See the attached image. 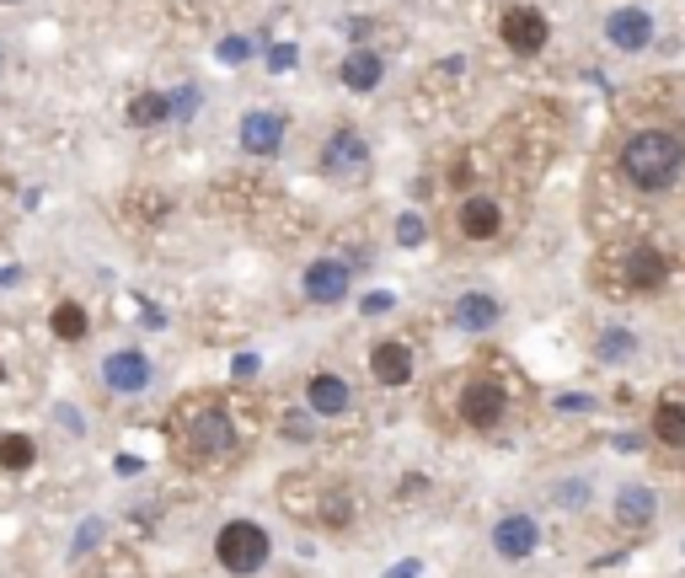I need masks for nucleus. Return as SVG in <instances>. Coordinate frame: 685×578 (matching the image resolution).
Masks as SVG:
<instances>
[{
	"instance_id": "1",
	"label": "nucleus",
	"mask_w": 685,
	"mask_h": 578,
	"mask_svg": "<svg viewBox=\"0 0 685 578\" xmlns=\"http://www.w3.org/2000/svg\"><path fill=\"white\" fill-rule=\"evenodd\" d=\"M681 166H685L681 140L664 134V129H643V134H632L627 151H621V171H627V182L643 188V193L670 188V182L681 177Z\"/></svg>"
},
{
	"instance_id": "2",
	"label": "nucleus",
	"mask_w": 685,
	"mask_h": 578,
	"mask_svg": "<svg viewBox=\"0 0 685 578\" xmlns=\"http://www.w3.org/2000/svg\"><path fill=\"white\" fill-rule=\"evenodd\" d=\"M214 557H220V568L225 574H257L263 563H268V531L263 525H252V520H231V525H220V536H214Z\"/></svg>"
},
{
	"instance_id": "3",
	"label": "nucleus",
	"mask_w": 685,
	"mask_h": 578,
	"mask_svg": "<svg viewBox=\"0 0 685 578\" xmlns=\"http://www.w3.org/2000/svg\"><path fill=\"white\" fill-rule=\"evenodd\" d=\"M188 445L199 455H225L236 445V429H231V418H225L220 402H203L199 413L188 418Z\"/></svg>"
},
{
	"instance_id": "4",
	"label": "nucleus",
	"mask_w": 685,
	"mask_h": 578,
	"mask_svg": "<svg viewBox=\"0 0 685 578\" xmlns=\"http://www.w3.org/2000/svg\"><path fill=\"white\" fill-rule=\"evenodd\" d=\"M151 359L140 354V348H119V354H108L102 359V386L108 391H119V397H140L145 386H151Z\"/></svg>"
},
{
	"instance_id": "5",
	"label": "nucleus",
	"mask_w": 685,
	"mask_h": 578,
	"mask_svg": "<svg viewBox=\"0 0 685 578\" xmlns=\"http://www.w3.org/2000/svg\"><path fill=\"white\" fill-rule=\"evenodd\" d=\"M498 33H504V43H509L515 54H541L552 27H546V16H541V11H530V5H515V11H504Z\"/></svg>"
},
{
	"instance_id": "6",
	"label": "nucleus",
	"mask_w": 685,
	"mask_h": 578,
	"mask_svg": "<svg viewBox=\"0 0 685 578\" xmlns=\"http://www.w3.org/2000/svg\"><path fill=\"white\" fill-rule=\"evenodd\" d=\"M504 413H509V397H504L498 380H472V386H466V397H461V418H466L472 429H493Z\"/></svg>"
},
{
	"instance_id": "7",
	"label": "nucleus",
	"mask_w": 685,
	"mask_h": 578,
	"mask_svg": "<svg viewBox=\"0 0 685 578\" xmlns=\"http://www.w3.org/2000/svg\"><path fill=\"white\" fill-rule=\"evenodd\" d=\"M605 33H610V43H616L621 54H638V48H648V38H653V16H648L643 5H621V11H610Z\"/></svg>"
},
{
	"instance_id": "8",
	"label": "nucleus",
	"mask_w": 685,
	"mask_h": 578,
	"mask_svg": "<svg viewBox=\"0 0 685 578\" xmlns=\"http://www.w3.org/2000/svg\"><path fill=\"white\" fill-rule=\"evenodd\" d=\"M364 162H369V151H364V140L354 134V129H343V134L327 140V151H322L327 177H360Z\"/></svg>"
},
{
	"instance_id": "9",
	"label": "nucleus",
	"mask_w": 685,
	"mask_h": 578,
	"mask_svg": "<svg viewBox=\"0 0 685 578\" xmlns=\"http://www.w3.org/2000/svg\"><path fill=\"white\" fill-rule=\"evenodd\" d=\"M279 145H284V113H268V108L246 113L242 119V151H252V156H274Z\"/></svg>"
},
{
	"instance_id": "10",
	"label": "nucleus",
	"mask_w": 685,
	"mask_h": 578,
	"mask_svg": "<svg viewBox=\"0 0 685 578\" xmlns=\"http://www.w3.org/2000/svg\"><path fill=\"white\" fill-rule=\"evenodd\" d=\"M306 294H311L317 305H338V300L349 294V268L332 263V257H317V263L306 268Z\"/></svg>"
},
{
	"instance_id": "11",
	"label": "nucleus",
	"mask_w": 685,
	"mask_h": 578,
	"mask_svg": "<svg viewBox=\"0 0 685 578\" xmlns=\"http://www.w3.org/2000/svg\"><path fill=\"white\" fill-rule=\"evenodd\" d=\"M369 370H375L380 386H407V380H412V354H407L402 343H375Z\"/></svg>"
},
{
	"instance_id": "12",
	"label": "nucleus",
	"mask_w": 685,
	"mask_h": 578,
	"mask_svg": "<svg viewBox=\"0 0 685 578\" xmlns=\"http://www.w3.org/2000/svg\"><path fill=\"white\" fill-rule=\"evenodd\" d=\"M493 546H498L504 557H530V552H535V520H530V514H509V520H498Z\"/></svg>"
},
{
	"instance_id": "13",
	"label": "nucleus",
	"mask_w": 685,
	"mask_h": 578,
	"mask_svg": "<svg viewBox=\"0 0 685 578\" xmlns=\"http://www.w3.org/2000/svg\"><path fill=\"white\" fill-rule=\"evenodd\" d=\"M627 279H632V289H643V294L664 289V279H670L664 252H659V247H638V252H632V263H627Z\"/></svg>"
},
{
	"instance_id": "14",
	"label": "nucleus",
	"mask_w": 685,
	"mask_h": 578,
	"mask_svg": "<svg viewBox=\"0 0 685 578\" xmlns=\"http://www.w3.org/2000/svg\"><path fill=\"white\" fill-rule=\"evenodd\" d=\"M461 231H466L472 242L498 236V204H493V199H466V204H461Z\"/></svg>"
},
{
	"instance_id": "15",
	"label": "nucleus",
	"mask_w": 685,
	"mask_h": 578,
	"mask_svg": "<svg viewBox=\"0 0 685 578\" xmlns=\"http://www.w3.org/2000/svg\"><path fill=\"white\" fill-rule=\"evenodd\" d=\"M48 327H54V337H59V343H86L91 316H86L76 300H59V305H54V316H48Z\"/></svg>"
},
{
	"instance_id": "16",
	"label": "nucleus",
	"mask_w": 685,
	"mask_h": 578,
	"mask_svg": "<svg viewBox=\"0 0 685 578\" xmlns=\"http://www.w3.org/2000/svg\"><path fill=\"white\" fill-rule=\"evenodd\" d=\"M380 54H369V48H360V54H349L343 59V86L349 91H375V81H380Z\"/></svg>"
},
{
	"instance_id": "17",
	"label": "nucleus",
	"mask_w": 685,
	"mask_h": 578,
	"mask_svg": "<svg viewBox=\"0 0 685 578\" xmlns=\"http://www.w3.org/2000/svg\"><path fill=\"white\" fill-rule=\"evenodd\" d=\"M33 460H38V445L27 440V434H0V471H33Z\"/></svg>"
},
{
	"instance_id": "18",
	"label": "nucleus",
	"mask_w": 685,
	"mask_h": 578,
	"mask_svg": "<svg viewBox=\"0 0 685 578\" xmlns=\"http://www.w3.org/2000/svg\"><path fill=\"white\" fill-rule=\"evenodd\" d=\"M311 408L327 418L343 413V408H349V386H343L338 375H311Z\"/></svg>"
},
{
	"instance_id": "19",
	"label": "nucleus",
	"mask_w": 685,
	"mask_h": 578,
	"mask_svg": "<svg viewBox=\"0 0 685 578\" xmlns=\"http://www.w3.org/2000/svg\"><path fill=\"white\" fill-rule=\"evenodd\" d=\"M653 434H659L670 451H685V408L681 402H659V408H653Z\"/></svg>"
},
{
	"instance_id": "20",
	"label": "nucleus",
	"mask_w": 685,
	"mask_h": 578,
	"mask_svg": "<svg viewBox=\"0 0 685 578\" xmlns=\"http://www.w3.org/2000/svg\"><path fill=\"white\" fill-rule=\"evenodd\" d=\"M172 119V102H166L162 91H140L134 102H129V124L134 129H156Z\"/></svg>"
},
{
	"instance_id": "21",
	"label": "nucleus",
	"mask_w": 685,
	"mask_h": 578,
	"mask_svg": "<svg viewBox=\"0 0 685 578\" xmlns=\"http://www.w3.org/2000/svg\"><path fill=\"white\" fill-rule=\"evenodd\" d=\"M455 322L472 332H487L498 322V300H487V294H466V300H455Z\"/></svg>"
},
{
	"instance_id": "22",
	"label": "nucleus",
	"mask_w": 685,
	"mask_h": 578,
	"mask_svg": "<svg viewBox=\"0 0 685 578\" xmlns=\"http://www.w3.org/2000/svg\"><path fill=\"white\" fill-rule=\"evenodd\" d=\"M653 503H659V498L648 493V488H621L616 520H621V525H648V520H653Z\"/></svg>"
},
{
	"instance_id": "23",
	"label": "nucleus",
	"mask_w": 685,
	"mask_h": 578,
	"mask_svg": "<svg viewBox=\"0 0 685 578\" xmlns=\"http://www.w3.org/2000/svg\"><path fill=\"white\" fill-rule=\"evenodd\" d=\"M621 354H632V332H627V327H610L600 337V359H621Z\"/></svg>"
},
{
	"instance_id": "24",
	"label": "nucleus",
	"mask_w": 685,
	"mask_h": 578,
	"mask_svg": "<svg viewBox=\"0 0 685 578\" xmlns=\"http://www.w3.org/2000/svg\"><path fill=\"white\" fill-rule=\"evenodd\" d=\"M423 236H429V231H423L418 214H402V220H397V242H402V247H423Z\"/></svg>"
},
{
	"instance_id": "25",
	"label": "nucleus",
	"mask_w": 685,
	"mask_h": 578,
	"mask_svg": "<svg viewBox=\"0 0 685 578\" xmlns=\"http://www.w3.org/2000/svg\"><path fill=\"white\" fill-rule=\"evenodd\" d=\"M172 102V119H188L194 108H199V91H177V97H166Z\"/></svg>"
},
{
	"instance_id": "26",
	"label": "nucleus",
	"mask_w": 685,
	"mask_h": 578,
	"mask_svg": "<svg viewBox=\"0 0 685 578\" xmlns=\"http://www.w3.org/2000/svg\"><path fill=\"white\" fill-rule=\"evenodd\" d=\"M246 54H252V43H246V38H225V43H220V59H231V65L246 59Z\"/></svg>"
},
{
	"instance_id": "27",
	"label": "nucleus",
	"mask_w": 685,
	"mask_h": 578,
	"mask_svg": "<svg viewBox=\"0 0 685 578\" xmlns=\"http://www.w3.org/2000/svg\"><path fill=\"white\" fill-rule=\"evenodd\" d=\"M386 305H391V294H369V300H364V311H369V316H380Z\"/></svg>"
},
{
	"instance_id": "28",
	"label": "nucleus",
	"mask_w": 685,
	"mask_h": 578,
	"mask_svg": "<svg viewBox=\"0 0 685 578\" xmlns=\"http://www.w3.org/2000/svg\"><path fill=\"white\" fill-rule=\"evenodd\" d=\"M295 65V48H274V70H289Z\"/></svg>"
},
{
	"instance_id": "29",
	"label": "nucleus",
	"mask_w": 685,
	"mask_h": 578,
	"mask_svg": "<svg viewBox=\"0 0 685 578\" xmlns=\"http://www.w3.org/2000/svg\"><path fill=\"white\" fill-rule=\"evenodd\" d=\"M140 471V455H119V477H134Z\"/></svg>"
},
{
	"instance_id": "30",
	"label": "nucleus",
	"mask_w": 685,
	"mask_h": 578,
	"mask_svg": "<svg viewBox=\"0 0 685 578\" xmlns=\"http://www.w3.org/2000/svg\"><path fill=\"white\" fill-rule=\"evenodd\" d=\"M97 536H102V525H86V531H81V546H76V552H91V541H97Z\"/></svg>"
},
{
	"instance_id": "31",
	"label": "nucleus",
	"mask_w": 685,
	"mask_h": 578,
	"mask_svg": "<svg viewBox=\"0 0 685 578\" xmlns=\"http://www.w3.org/2000/svg\"><path fill=\"white\" fill-rule=\"evenodd\" d=\"M252 370H257V359H252V354H242V359H236V375H242V380H252Z\"/></svg>"
},
{
	"instance_id": "32",
	"label": "nucleus",
	"mask_w": 685,
	"mask_h": 578,
	"mask_svg": "<svg viewBox=\"0 0 685 578\" xmlns=\"http://www.w3.org/2000/svg\"><path fill=\"white\" fill-rule=\"evenodd\" d=\"M386 578H418V563H402V568H391Z\"/></svg>"
},
{
	"instance_id": "33",
	"label": "nucleus",
	"mask_w": 685,
	"mask_h": 578,
	"mask_svg": "<svg viewBox=\"0 0 685 578\" xmlns=\"http://www.w3.org/2000/svg\"><path fill=\"white\" fill-rule=\"evenodd\" d=\"M0 386H5V359H0Z\"/></svg>"
},
{
	"instance_id": "34",
	"label": "nucleus",
	"mask_w": 685,
	"mask_h": 578,
	"mask_svg": "<svg viewBox=\"0 0 685 578\" xmlns=\"http://www.w3.org/2000/svg\"><path fill=\"white\" fill-rule=\"evenodd\" d=\"M0 70H5V54H0Z\"/></svg>"
},
{
	"instance_id": "35",
	"label": "nucleus",
	"mask_w": 685,
	"mask_h": 578,
	"mask_svg": "<svg viewBox=\"0 0 685 578\" xmlns=\"http://www.w3.org/2000/svg\"><path fill=\"white\" fill-rule=\"evenodd\" d=\"M0 5H16V0H0Z\"/></svg>"
}]
</instances>
